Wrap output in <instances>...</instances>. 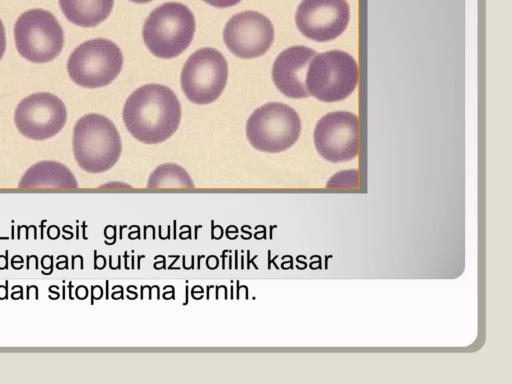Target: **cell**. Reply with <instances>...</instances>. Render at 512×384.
<instances>
[{
    "instance_id": "277c9868",
    "label": "cell",
    "mask_w": 512,
    "mask_h": 384,
    "mask_svg": "<svg viewBox=\"0 0 512 384\" xmlns=\"http://www.w3.org/2000/svg\"><path fill=\"white\" fill-rule=\"evenodd\" d=\"M309 95L320 101H340L349 96L358 83V66L354 58L340 50L316 54L306 73Z\"/></svg>"
},
{
    "instance_id": "7a4b0ae2",
    "label": "cell",
    "mask_w": 512,
    "mask_h": 384,
    "mask_svg": "<svg viewBox=\"0 0 512 384\" xmlns=\"http://www.w3.org/2000/svg\"><path fill=\"white\" fill-rule=\"evenodd\" d=\"M72 144L79 166L92 173L110 169L118 161L122 150L114 123L96 113L84 115L76 122Z\"/></svg>"
},
{
    "instance_id": "52a82bcc",
    "label": "cell",
    "mask_w": 512,
    "mask_h": 384,
    "mask_svg": "<svg viewBox=\"0 0 512 384\" xmlns=\"http://www.w3.org/2000/svg\"><path fill=\"white\" fill-rule=\"evenodd\" d=\"M301 121L297 112L280 102L257 108L247 120L246 136L262 152L276 153L290 148L299 138Z\"/></svg>"
},
{
    "instance_id": "5bb4252c",
    "label": "cell",
    "mask_w": 512,
    "mask_h": 384,
    "mask_svg": "<svg viewBox=\"0 0 512 384\" xmlns=\"http://www.w3.org/2000/svg\"><path fill=\"white\" fill-rule=\"evenodd\" d=\"M114 0H59L66 19L81 27H94L111 13Z\"/></svg>"
},
{
    "instance_id": "ac0fdd59",
    "label": "cell",
    "mask_w": 512,
    "mask_h": 384,
    "mask_svg": "<svg viewBox=\"0 0 512 384\" xmlns=\"http://www.w3.org/2000/svg\"><path fill=\"white\" fill-rule=\"evenodd\" d=\"M6 49V38L4 25L0 19V60L2 59Z\"/></svg>"
},
{
    "instance_id": "30bf717a",
    "label": "cell",
    "mask_w": 512,
    "mask_h": 384,
    "mask_svg": "<svg viewBox=\"0 0 512 384\" xmlns=\"http://www.w3.org/2000/svg\"><path fill=\"white\" fill-rule=\"evenodd\" d=\"M274 40L271 21L257 11L232 16L223 30V41L235 56L252 59L264 55Z\"/></svg>"
},
{
    "instance_id": "9c48e42d",
    "label": "cell",
    "mask_w": 512,
    "mask_h": 384,
    "mask_svg": "<svg viewBox=\"0 0 512 384\" xmlns=\"http://www.w3.org/2000/svg\"><path fill=\"white\" fill-rule=\"evenodd\" d=\"M67 111L63 101L48 92L33 93L22 99L15 109L17 130L33 140H45L64 127Z\"/></svg>"
},
{
    "instance_id": "9a60e30c",
    "label": "cell",
    "mask_w": 512,
    "mask_h": 384,
    "mask_svg": "<svg viewBox=\"0 0 512 384\" xmlns=\"http://www.w3.org/2000/svg\"><path fill=\"white\" fill-rule=\"evenodd\" d=\"M20 186L76 187L77 184L71 172L64 165L54 161H43L35 164L25 173Z\"/></svg>"
},
{
    "instance_id": "3957f363",
    "label": "cell",
    "mask_w": 512,
    "mask_h": 384,
    "mask_svg": "<svg viewBox=\"0 0 512 384\" xmlns=\"http://www.w3.org/2000/svg\"><path fill=\"white\" fill-rule=\"evenodd\" d=\"M191 10L179 2H167L146 18L142 36L149 51L163 59L179 56L190 45L195 33Z\"/></svg>"
},
{
    "instance_id": "8992f818",
    "label": "cell",
    "mask_w": 512,
    "mask_h": 384,
    "mask_svg": "<svg viewBox=\"0 0 512 384\" xmlns=\"http://www.w3.org/2000/svg\"><path fill=\"white\" fill-rule=\"evenodd\" d=\"M18 53L32 63L54 60L64 46V31L49 11L34 8L22 13L14 25Z\"/></svg>"
},
{
    "instance_id": "5b68a950",
    "label": "cell",
    "mask_w": 512,
    "mask_h": 384,
    "mask_svg": "<svg viewBox=\"0 0 512 384\" xmlns=\"http://www.w3.org/2000/svg\"><path fill=\"white\" fill-rule=\"evenodd\" d=\"M123 55L111 40L96 38L77 46L67 61L70 79L84 88H100L110 84L120 73Z\"/></svg>"
},
{
    "instance_id": "6da1fadb",
    "label": "cell",
    "mask_w": 512,
    "mask_h": 384,
    "mask_svg": "<svg viewBox=\"0 0 512 384\" xmlns=\"http://www.w3.org/2000/svg\"><path fill=\"white\" fill-rule=\"evenodd\" d=\"M181 106L175 93L160 84L137 88L127 98L123 121L130 134L146 144H157L172 136L180 123Z\"/></svg>"
},
{
    "instance_id": "2e32d148",
    "label": "cell",
    "mask_w": 512,
    "mask_h": 384,
    "mask_svg": "<svg viewBox=\"0 0 512 384\" xmlns=\"http://www.w3.org/2000/svg\"><path fill=\"white\" fill-rule=\"evenodd\" d=\"M148 187H193L187 172L176 164H163L156 168L148 181Z\"/></svg>"
},
{
    "instance_id": "ba28073f",
    "label": "cell",
    "mask_w": 512,
    "mask_h": 384,
    "mask_svg": "<svg viewBox=\"0 0 512 384\" xmlns=\"http://www.w3.org/2000/svg\"><path fill=\"white\" fill-rule=\"evenodd\" d=\"M228 79V64L214 48H201L190 55L181 72V87L189 101L204 105L222 94Z\"/></svg>"
},
{
    "instance_id": "4fadbf2b",
    "label": "cell",
    "mask_w": 512,
    "mask_h": 384,
    "mask_svg": "<svg viewBox=\"0 0 512 384\" xmlns=\"http://www.w3.org/2000/svg\"><path fill=\"white\" fill-rule=\"evenodd\" d=\"M316 52L305 46H292L283 50L272 67V80L278 90L287 97L300 99L309 96L306 73Z\"/></svg>"
},
{
    "instance_id": "e0dca14e",
    "label": "cell",
    "mask_w": 512,
    "mask_h": 384,
    "mask_svg": "<svg viewBox=\"0 0 512 384\" xmlns=\"http://www.w3.org/2000/svg\"><path fill=\"white\" fill-rule=\"evenodd\" d=\"M207 4L217 8H228L238 4L241 0H203Z\"/></svg>"
},
{
    "instance_id": "d6986e66",
    "label": "cell",
    "mask_w": 512,
    "mask_h": 384,
    "mask_svg": "<svg viewBox=\"0 0 512 384\" xmlns=\"http://www.w3.org/2000/svg\"><path fill=\"white\" fill-rule=\"evenodd\" d=\"M130 1H132L134 3L143 4V3H148V2H150L152 0H130Z\"/></svg>"
},
{
    "instance_id": "8fae6325",
    "label": "cell",
    "mask_w": 512,
    "mask_h": 384,
    "mask_svg": "<svg viewBox=\"0 0 512 384\" xmlns=\"http://www.w3.org/2000/svg\"><path fill=\"white\" fill-rule=\"evenodd\" d=\"M314 143L318 153L331 162L350 160L358 154V118L345 111L324 115L316 124Z\"/></svg>"
},
{
    "instance_id": "7c38bea8",
    "label": "cell",
    "mask_w": 512,
    "mask_h": 384,
    "mask_svg": "<svg viewBox=\"0 0 512 384\" xmlns=\"http://www.w3.org/2000/svg\"><path fill=\"white\" fill-rule=\"evenodd\" d=\"M349 16L346 0H302L295 14V22L305 37L326 42L344 32Z\"/></svg>"
}]
</instances>
